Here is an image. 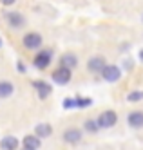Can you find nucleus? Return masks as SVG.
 Returning <instances> with one entry per match:
<instances>
[{
    "instance_id": "1",
    "label": "nucleus",
    "mask_w": 143,
    "mask_h": 150,
    "mask_svg": "<svg viewBox=\"0 0 143 150\" xmlns=\"http://www.w3.org/2000/svg\"><path fill=\"white\" fill-rule=\"evenodd\" d=\"M96 123L100 128H111L118 123V114L114 110H105L96 117Z\"/></svg>"
},
{
    "instance_id": "2",
    "label": "nucleus",
    "mask_w": 143,
    "mask_h": 150,
    "mask_svg": "<svg viewBox=\"0 0 143 150\" xmlns=\"http://www.w3.org/2000/svg\"><path fill=\"white\" fill-rule=\"evenodd\" d=\"M51 60H53V51L51 49H43V51H40L38 54L33 58V65H35L36 69H47L49 67V63H51Z\"/></svg>"
},
{
    "instance_id": "3",
    "label": "nucleus",
    "mask_w": 143,
    "mask_h": 150,
    "mask_svg": "<svg viewBox=\"0 0 143 150\" xmlns=\"http://www.w3.org/2000/svg\"><path fill=\"white\" fill-rule=\"evenodd\" d=\"M51 78H53L54 83H58V85H67V83L71 81V78H73V71L67 69V67H62V65H60L56 71H53Z\"/></svg>"
},
{
    "instance_id": "4",
    "label": "nucleus",
    "mask_w": 143,
    "mask_h": 150,
    "mask_svg": "<svg viewBox=\"0 0 143 150\" xmlns=\"http://www.w3.org/2000/svg\"><path fill=\"white\" fill-rule=\"evenodd\" d=\"M100 74H102V78H103L105 81H109V83L120 81V78H122V71H120L118 65H105Z\"/></svg>"
},
{
    "instance_id": "5",
    "label": "nucleus",
    "mask_w": 143,
    "mask_h": 150,
    "mask_svg": "<svg viewBox=\"0 0 143 150\" xmlns=\"http://www.w3.org/2000/svg\"><path fill=\"white\" fill-rule=\"evenodd\" d=\"M6 22H7L9 27L20 29V27L26 25V16L22 13H18V11H9V13H6Z\"/></svg>"
},
{
    "instance_id": "6",
    "label": "nucleus",
    "mask_w": 143,
    "mask_h": 150,
    "mask_svg": "<svg viewBox=\"0 0 143 150\" xmlns=\"http://www.w3.org/2000/svg\"><path fill=\"white\" fill-rule=\"evenodd\" d=\"M82 137H83L82 130L80 128H74V127L65 128V132H63V141L67 145H78L82 141Z\"/></svg>"
},
{
    "instance_id": "7",
    "label": "nucleus",
    "mask_w": 143,
    "mask_h": 150,
    "mask_svg": "<svg viewBox=\"0 0 143 150\" xmlns=\"http://www.w3.org/2000/svg\"><path fill=\"white\" fill-rule=\"evenodd\" d=\"M42 42H43V38H42V35H38V33H27L24 38H22V44H24V47L26 49H38L40 45H42Z\"/></svg>"
},
{
    "instance_id": "8",
    "label": "nucleus",
    "mask_w": 143,
    "mask_h": 150,
    "mask_svg": "<svg viewBox=\"0 0 143 150\" xmlns=\"http://www.w3.org/2000/svg\"><path fill=\"white\" fill-rule=\"evenodd\" d=\"M33 87L36 89V94H38L40 100L49 98L51 92H53V87H51L47 81H43V80H35V81H33Z\"/></svg>"
},
{
    "instance_id": "9",
    "label": "nucleus",
    "mask_w": 143,
    "mask_h": 150,
    "mask_svg": "<svg viewBox=\"0 0 143 150\" xmlns=\"http://www.w3.org/2000/svg\"><path fill=\"white\" fill-rule=\"evenodd\" d=\"M105 65H107V63H105L103 56H92L89 62H87V71L92 72V74H100Z\"/></svg>"
},
{
    "instance_id": "10",
    "label": "nucleus",
    "mask_w": 143,
    "mask_h": 150,
    "mask_svg": "<svg viewBox=\"0 0 143 150\" xmlns=\"http://www.w3.org/2000/svg\"><path fill=\"white\" fill-rule=\"evenodd\" d=\"M60 65L73 71L74 67H78V56H76L74 52H65V54H62V58H60Z\"/></svg>"
},
{
    "instance_id": "11",
    "label": "nucleus",
    "mask_w": 143,
    "mask_h": 150,
    "mask_svg": "<svg viewBox=\"0 0 143 150\" xmlns=\"http://www.w3.org/2000/svg\"><path fill=\"white\" fill-rule=\"evenodd\" d=\"M127 123L132 128H141L143 127V112L141 110H132L127 116Z\"/></svg>"
},
{
    "instance_id": "12",
    "label": "nucleus",
    "mask_w": 143,
    "mask_h": 150,
    "mask_svg": "<svg viewBox=\"0 0 143 150\" xmlns=\"http://www.w3.org/2000/svg\"><path fill=\"white\" fill-rule=\"evenodd\" d=\"M18 145H20V141L15 136H6V137H2V141H0L2 150H18Z\"/></svg>"
},
{
    "instance_id": "13",
    "label": "nucleus",
    "mask_w": 143,
    "mask_h": 150,
    "mask_svg": "<svg viewBox=\"0 0 143 150\" xmlns=\"http://www.w3.org/2000/svg\"><path fill=\"white\" fill-rule=\"evenodd\" d=\"M53 134V127L49 125V123H40V125H36V128H35V136H38L40 139H46V137H49Z\"/></svg>"
},
{
    "instance_id": "14",
    "label": "nucleus",
    "mask_w": 143,
    "mask_h": 150,
    "mask_svg": "<svg viewBox=\"0 0 143 150\" xmlns=\"http://www.w3.org/2000/svg\"><path fill=\"white\" fill-rule=\"evenodd\" d=\"M22 145H24L26 148H33V150H38L40 145H42V139L38 136H26L24 139H22Z\"/></svg>"
},
{
    "instance_id": "15",
    "label": "nucleus",
    "mask_w": 143,
    "mask_h": 150,
    "mask_svg": "<svg viewBox=\"0 0 143 150\" xmlns=\"http://www.w3.org/2000/svg\"><path fill=\"white\" fill-rule=\"evenodd\" d=\"M15 87H13V83L11 81H0V98H9L11 94H13Z\"/></svg>"
},
{
    "instance_id": "16",
    "label": "nucleus",
    "mask_w": 143,
    "mask_h": 150,
    "mask_svg": "<svg viewBox=\"0 0 143 150\" xmlns=\"http://www.w3.org/2000/svg\"><path fill=\"white\" fill-rule=\"evenodd\" d=\"M83 130L89 132V134H96L98 130H100V127H98L96 120H85V123H83Z\"/></svg>"
},
{
    "instance_id": "17",
    "label": "nucleus",
    "mask_w": 143,
    "mask_h": 150,
    "mask_svg": "<svg viewBox=\"0 0 143 150\" xmlns=\"http://www.w3.org/2000/svg\"><path fill=\"white\" fill-rule=\"evenodd\" d=\"M141 100H143V91H132L127 96V101H130V103H136V101H141Z\"/></svg>"
},
{
    "instance_id": "18",
    "label": "nucleus",
    "mask_w": 143,
    "mask_h": 150,
    "mask_svg": "<svg viewBox=\"0 0 143 150\" xmlns=\"http://www.w3.org/2000/svg\"><path fill=\"white\" fill-rule=\"evenodd\" d=\"M63 109H65V110L76 109V98H65V100H63Z\"/></svg>"
},
{
    "instance_id": "19",
    "label": "nucleus",
    "mask_w": 143,
    "mask_h": 150,
    "mask_svg": "<svg viewBox=\"0 0 143 150\" xmlns=\"http://www.w3.org/2000/svg\"><path fill=\"white\" fill-rule=\"evenodd\" d=\"M92 101L89 98H76V109H83V107H89Z\"/></svg>"
},
{
    "instance_id": "20",
    "label": "nucleus",
    "mask_w": 143,
    "mask_h": 150,
    "mask_svg": "<svg viewBox=\"0 0 143 150\" xmlns=\"http://www.w3.org/2000/svg\"><path fill=\"white\" fill-rule=\"evenodd\" d=\"M16 67H18V72H20V74H24V72H26V65H24L22 62H18V63H16Z\"/></svg>"
},
{
    "instance_id": "21",
    "label": "nucleus",
    "mask_w": 143,
    "mask_h": 150,
    "mask_svg": "<svg viewBox=\"0 0 143 150\" xmlns=\"http://www.w3.org/2000/svg\"><path fill=\"white\" fill-rule=\"evenodd\" d=\"M16 2V0H0V4H2V6H13Z\"/></svg>"
},
{
    "instance_id": "22",
    "label": "nucleus",
    "mask_w": 143,
    "mask_h": 150,
    "mask_svg": "<svg viewBox=\"0 0 143 150\" xmlns=\"http://www.w3.org/2000/svg\"><path fill=\"white\" fill-rule=\"evenodd\" d=\"M139 60H141V62H143V49H141V51H139Z\"/></svg>"
},
{
    "instance_id": "23",
    "label": "nucleus",
    "mask_w": 143,
    "mask_h": 150,
    "mask_svg": "<svg viewBox=\"0 0 143 150\" xmlns=\"http://www.w3.org/2000/svg\"><path fill=\"white\" fill-rule=\"evenodd\" d=\"M22 150H33V148H26V146H24V148H22Z\"/></svg>"
},
{
    "instance_id": "24",
    "label": "nucleus",
    "mask_w": 143,
    "mask_h": 150,
    "mask_svg": "<svg viewBox=\"0 0 143 150\" xmlns=\"http://www.w3.org/2000/svg\"><path fill=\"white\" fill-rule=\"evenodd\" d=\"M0 45H2V40H0Z\"/></svg>"
},
{
    "instance_id": "25",
    "label": "nucleus",
    "mask_w": 143,
    "mask_h": 150,
    "mask_svg": "<svg viewBox=\"0 0 143 150\" xmlns=\"http://www.w3.org/2000/svg\"><path fill=\"white\" fill-rule=\"evenodd\" d=\"M141 20H143V16H141Z\"/></svg>"
}]
</instances>
